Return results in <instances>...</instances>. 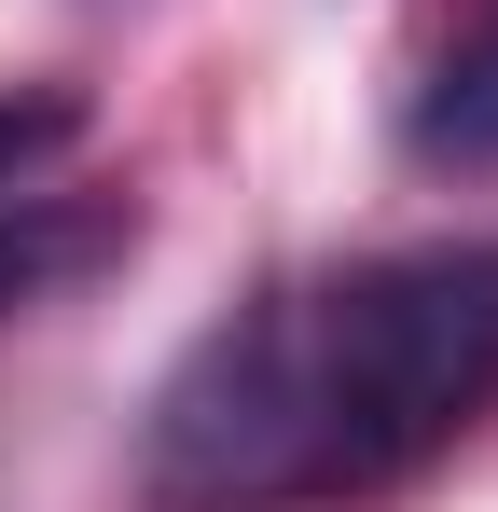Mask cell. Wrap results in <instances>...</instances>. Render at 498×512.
<instances>
[{
	"label": "cell",
	"instance_id": "1",
	"mask_svg": "<svg viewBox=\"0 0 498 512\" xmlns=\"http://www.w3.org/2000/svg\"><path fill=\"white\" fill-rule=\"evenodd\" d=\"M498 402V236L374 250L263 291L166 374L139 499L153 512H332L402 485Z\"/></svg>",
	"mask_w": 498,
	"mask_h": 512
},
{
	"label": "cell",
	"instance_id": "2",
	"mask_svg": "<svg viewBox=\"0 0 498 512\" xmlns=\"http://www.w3.org/2000/svg\"><path fill=\"white\" fill-rule=\"evenodd\" d=\"M415 139L429 153H498V0H471V28L443 42V70L415 97Z\"/></svg>",
	"mask_w": 498,
	"mask_h": 512
},
{
	"label": "cell",
	"instance_id": "3",
	"mask_svg": "<svg viewBox=\"0 0 498 512\" xmlns=\"http://www.w3.org/2000/svg\"><path fill=\"white\" fill-rule=\"evenodd\" d=\"M70 139V97H0V208H28V167Z\"/></svg>",
	"mask_w": 498,
	"mask_h": 512
}]
</instances>
